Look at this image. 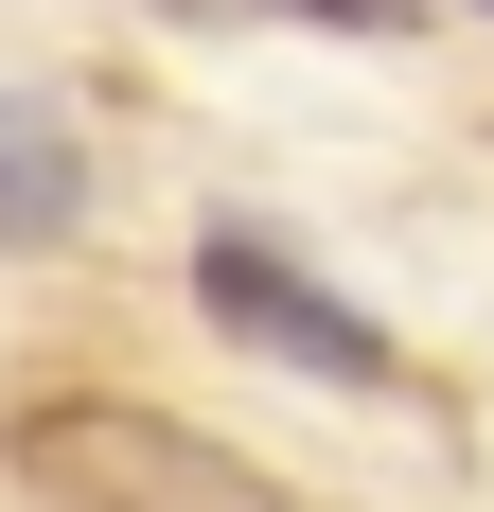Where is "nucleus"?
<instances>
[{"mask_svg": "<svg viewBox=\"0 0 494 512\" xmlns=\"http://www.w3.org/2000/svg\"><path fill=\"white\" fill-rule=\"evenodd\" d=\"M459 18H494V0H459Z\"/></svg>", "mask_w": 494, "mask_h": 512, "instance_id": "obj_5", "label": "nucleus"}, {"mask_svg": "<svg viewBox=\"0 0 494 512\" xmlns=\"http://www.w3.org/2000/svg\"><path fill=\"white\" fill-rule=\"evenodd\" d=\"M0 477L36 512H283V477L247 460V442L142 407V389H36V407L0 424Z\"/></svg>", "mask_w": 494, "mask_h": 512, "instance_id": "obj_1", "label": "nucleus"}, {"mask_svg": "<svg viewBox=\"0 0 494 512\" xmlns=\"http://www.w3.org/2000/svg\"><path fill=\"white\" fill-rule=\"evenodd\" d=\"M195 318H212V336H247V354H283V371H318V389H353V407H406V389H424L389 318L336 301L318 265H283L265 230H195Z\"/></svg>", "mask_w": 494, "mask_h": 512, "instance_id": "obj_2", "label": "nucleus"}, {"mask_svg": "<svg viewBox=\"0 0 494 512\" xmlns=\"http://www.w3.org/2000/svg\"><path fill=\"white\" fill-rule=\"evenodd\" d=\"M89 230V142L36 89H0V248H71Z\"/></svg>", "mask_w": 494, "mask_h": 512, "instance_id": "obj_3", "label": "nucleus"}, {"mask_svg": "<svg viewBox=\"0 0 494 512\" xmlns=\"http://www.w3.org/2000/svg\"><path fill=\"white\" fill-rule=\"evenodd\" d=\"M177 18H212V36H406L424 0H177Z\"/></svg>", "mask_w": 494, "mask_h": 512, "instance_id": "obj_4", "label": "nucleus"}]
</instances>
